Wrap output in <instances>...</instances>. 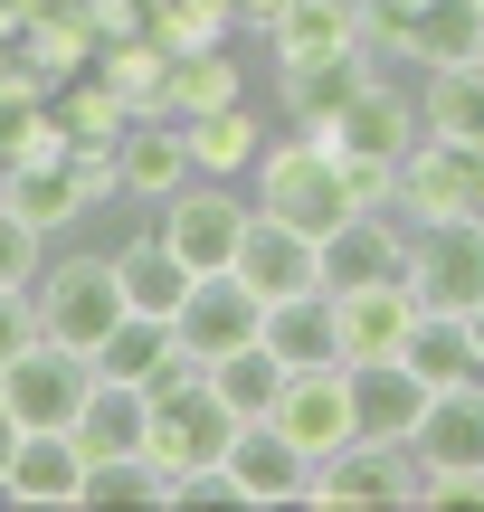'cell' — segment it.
Returning <instances> with one entry per match:
<instances>
[{
  "label": "cell",
  "mask_w": 484,
  "mask_h": 512,
  "mask_svg": "<svg viewBox=\"0 0 484 512\" xmlns=\"http://www.w3.org/2000/svg\"><path fill=\"white\" fill-rule=\"evenodd\" d=\"M257 342L276 351L285 370H333V361H342L333 294H323V285H304V294H276V304H266V323H257Z\"/></svg>",
  "instance_id": "cell-22"
},
{
  "label": "cell",
  "mask_w": 484,
  "mask_h": 512,
  "mask_svg": "<svg viewBox=\"0 0 484 512\" xmlns=\"http://www.w3.org/2000/svg\"><path fill=\"white\" fill-rule=\"evenodd\" d=\"M304 503H418V456L390 437H352L304 475Z\"/></svg>",
  "instance_id": "cell-10"
},
{
  "label": "cell",
  "mask_w": 484,
  "mask_h": 512,
  "mask_svg": "<svg viewBox=\"0 0 484 512\" xmlns=\"http://www.w3.org/2000/svg\"><path fill=\"white\" fill-rule=\"evenodd\" d=\"M219 465H228V484H238V503H304V475H314V465H304L266 418H238V427H228Z\"/></svg>",
  "instance_id": "cell-16"
},
{
  "label": "cell",
  "mask_w": 484,
  "mask_h": 512,
  "mask_svg": "<svg viewBox=\"0 0 484 512\" xmlns=\"http://www.w3.org/2000/svg\"><path fill=\"white\" fill-rule=\"evenodd\" d=\"M257 323H266V304L238 285V275H190V294H181V313H171V342H181V361H228L238 342H257Z\"/></svg>",
  "instance_id": "cell-9"
},
{
  "label": "cell",
  "mask_w": 484,
  "mask_h": 512,
  "mask_svg": "<svg viewBox=\"0 0 484 512\" xmlns=\"http://www.w3.org/2000/svg\"><path fill=\"white\" fill-rule=\"evenodd\" d=\"M10 446H19V418H10V408H0V465H10Z\"/></svg>",
  "instance_id": "cell-39"
},
{
  "label": "cell",
  "mask_w": 484,
  "mask_h": 512,
  "mask_svg": "<svg viewBox=\"0 0 484 512\" xmlns=\"http://www.w3.org/2000/svg\"><path fill=\"white\" fill-rule=\"evenodd\" d=\"M171 124H181L200 181H247L257 152H266V114L247 105V95H238V105H209V114H171Z\"/></svg>",
  "instance_id": "cell-18"
},
{
  "label": "cell",
  "mask_w": 484,
  "mask_h": 512,
  "mask_svg": "<svg viewBox=\"0 0 484 512\" xmlns=\"http://www.w3.org/2000/svg\"><path fill=\"white\" fill-rule=\"evenodd\" d=\"M247 200L276 209L285 228H304V238L323 247L352 209H380V200H390V171L352 162L333 133H304V124H295V133H266L257 171H247Z\"/></svg>",
  "instance_id": "cell-1"
},
{
  "label": "cell",
  "mask_w": 484,
  "mask_h": 512,
  "mask_svg": "<svg viewBox=\"0 0 484 512\" xmlns=\"http://www.w3.org/2000/svg\"><path fill=\"white\" fill-rule=\"evenodd\" d=\"M418 124L447 133V143H484V48L447 57V67H418Z\"/></svg>",
  "instance_id": "cell-25"
},
{
  "label": "cell",
  "mask_w": 484,
  "mask_h": 512,
  "mask_svg": "<svg viewBox=\"0 0 484 512\" xmlns=\"http://www.w3.org/2000/svg\"><path fill=\"white\" fill-rule=\"evenodd\" d=\"M228 275H238L257 304H276V294L323 285V247L304 238V228H285L276 209H247V238H238V256H228Z\"/></svg>",
  "instance_id": "cell-11"
},
{
  "label": "cell",
  "mask_w": 484,
  "mask_h": 512,
  "mask_svg": "<svg viewBox=\"0 0 484 512\" xmlns=\"http://www.w3.org/2000/svg\"><path fill=\"white\" fill-rule=\"evenodd\" d=\"M76 484H86V446L67 427H19L0 465V503H76Z\"/></svg>",
  "instance_id": "cell-17"
},
{
  "label": "cell",
  "mask_w": 484,
  "mask_h": 512,
  "mask_svg": "<svg viewBox=\"0 0 484 512\" xmlns=\"http://www.w3.org/2000/svg\"><path fill=\"white\" fill-rule=\"evenodd\" d=\"M352 48H361V0H285L266 29L276 67H314V57H352Z\"/></svg>",
  "instance_id": "cell-23"
},
{
  "label": "cell",
  "mask_w": 484,
  "mask_h": 512,
  "mask_svg": "<svg viewBox=\"0 0 484 512\" xmlns=\"http://www.w3.org/2000/svg\"><path fill=\"white\" fill-rule=\"evenodd\" d=\"M409 294L428 313H475L484 304V219H428V228H409Z\"/></svg>",
  "instance_id": "cell-6"
},
{
  "label": "cell",
  "mask_w": 484,
  "mask_h": 512,
  "mask_svg": "<svg viewBox=\"0 0 484 512\" xmlns=\"http://www.w3.org/2000/svg\"><path fill=\"white\" fill-rule=\"evenodd\" d=\"M29 313H38V342H67V351H95L114 323H124V285H114V256L105 247H67L29 275Z\"/></svg>",
  "instance_id": "cell-3"
},
{
  "label": "cell",
  "mask_w": 484,
  "mask_h": 512,
  "mask_svg": "<svg viewBox=\"0 0 484 512\" xmlns=\"http://www.w3.org/2000/svg\"><path fill=\"white\" fill-rule=\"evenodd\" d=\"M371 67H380L371 48H352V57H314V67H276L285 124H304V133H333V124H342V105H352V95L371 86Z\"/></svg>",
  "instance_id": "cell-21"
},
{
  "label": "cell",
  "mask_w": 484,
  "mask_h": 512,
  "mask_svg": "<svg viewBox=\"0 0 484 512\" xmlns=\"http://www.w3.org/2000/svg\"><path fill=\"white\" fill-rule=\"evenodd\" d=\"M209 389H219L228 418H266V408L285 399V361H276L266 342H238L228 361H209Z\"/></svg>",
  "instance_id": "cell-31"
},
{
  "label": "cell",
  "mask_w": 484,
  "mask_h": 512,
  "mask_svg": "<svg viewBox=\"0 0 484 512\" xmlns=\"http://www.w3.org/2000/svg\"><path fill=\"white\" fill-rule=\"evenodd\" d=\"M390 209L399 228L428 219H484V181H475V143H447V133H418L409 152L390 162Z\"/></svg>",
  "instance_id": "cell-4"
},
{
  "label": "cell",
  "mask_w": 484,
  "mask_h": 512,
  "mask_svg": "<svg viewBox=\"0 0 484 512\" xmlns=\"http://www.w3.org/2000/svg\"><path fill=\"white\" fill-rule=\"evenodd\" d=\"M67 437L86 446V456H133V446H143V389L95 370V389H86V408H76Z\"/></svg>",
  "instance_id": "cell-30"
},
{
  "label": "cell",
  "mask_w": 484,
  "mask_h": 512,
  "mask_svg": "<svg viewBox=\"0 0 484 512\" xmlns=\"http://www.w3.org/2000/svg\"><path fill=\"white\" fill-rule=\"evenodd\" d=\"M475 10H484V0H475Z\"/></svg>",
  "instance_id": "cell-41"
},
{
  "label": "cell",
  "mask_w": 484,
  "mask_h": 512,
  "mask_svg": "<svg viewBox=\"0 0 484 512\" xmlns=\"http://www.w3.org/2000/svg\"><path fill=\"white\" fill-rule=\"evenodd\" d=\"M399 361H409V370H418L428 389L484 380V361H475V332H466V313H428V304H418V323H409V342H399Z\"/></svg>",
  "instance_id": "cell-28"
},
{
  "label": "cell",
  "mask_w": 484,
  "mask_h": 512,
  "mask_svg": "<svg viewBox=\"0 0 484 512\" xmlns=\"http://www.w3.org/2000/svg\"><path fill=\"white\" fill-rule=\"evenodd\" d=\"M228 427H238V418L219 408V389H209L200 361H171L162 380L143 389V456H152V475H162V503H171V484H181V475L219 465Z\"/></svg>",
  "instance_id": "cell-2"
},
{
  "label": "cell",
  "mask_w": 484,
  "mask_h": 512,
  "mask_svg": "<svg viewBox=\"0 0 484 512\" xmlns=\"http://www.w3.org/2000/svg\"><path fill=\"white\" fill-rule=\"evenodd\" d=\"M409 275V228L390 209H352V219L323 238V294H352V285H390Z\"/></svg>",
  "instance_id": "cell-15"
},
{
  "label": "cell",
  "mask_w": 484,
  "mask_h": 512,
  "mask_svg": "<svg viewBox=\"0 0 484 512\" xmlns=\"http://www.w3.org/2000/svg\"><path fill=\"white\" fill-rule=\"evenodd\" d=\"M124 124H133V105L105 86L95 67H76L67 86L48 95V133H57V152H114L124 143Z\"/></svg>",
  "instance_id": "cell-24"
},
{
  "label": "cell",
  "mask_w": 484,
  "mask_h": 512,
  "mask_svg": "<svg viewBox=\"0 0 484 512\" xmlns=\"http://www.w3.org/2000/svg\"><path fill=\"white\" fill-rule=\"evenodd\" d=\"M105 256H114V285H124V304H133V313H162V323L181 313L190 266L162 247V228H133V238H124V247H105Z\"/></svg>",
  "instance_id": "cell-26"
},
{
  "label": "cell",
  "mask_w": 484,
  "mask_h": 512,
  "mask_svg": "<svg viewBox=\"0 0 484 512\" xmlns=\"http://www.w3.org/2000/svg\"><path fill=\"white\" fill-rule=\"evenodd\" d=\"M29 342H38V313H29V294H0V370H10Z\"/></svg>",
  "instance_id": "cell-37"
},
{
  "label": "cell",
  "mask_w": 484,
  "mask_h": 512,
  "mask_svg": "<svg viewBox=\"0 0 484 512\" xmlns=\"http://www.w3.org/2000/svg\"><path fill=\"white\" fill-rule=\"evenodd\" d=\"M114 181H124V200L162 209L171 190L190 181V143H181V124H171V114H133L124 143H114Z\"/></svg>",
  "instance_id": "cell-20"
},
{
  "label": "cell",
  "mask_w": 484,
  "mask_h": 512,
  "mask_svg": "<svg viewBox=\"0 0 484 512\" xmlns=\"http://www.w3.org/2000/svg\"><path fill=\"white\" fill-rule=\"evenodd\" d=\"M475 48H484V10L475 0H428V10L409 19L399 67H447V57H475Z\"/></svg>",
  "instance_id": "cell-33"
},
{
  "label": "cell",
  "mask_w": 484,
  "mask_h": 512,
  "mask_svg": "<svg viewBox=\"0 0 484 512\" xmlns=\"http://www.w3.org/2000/svg\"><path fill=\"white\" fill-rule=\"evenodd\" d=\"M19 152H57V133H48V86H0V171H10Z\"/></svg>",
  "instance_id": "cell-35"
},
{
  "label": "cell",
  "mask_w": 484,
  "mask_h": 512,
  "mask_svg": "<svg viewBox=\"0 0 484 512\" xmlns=\"http://www.w3.org/2000/svg\"><path fill=\"white\" fill-rule=\"evenodd\" d=\"M76 503H162V475H152L143 446H133V456H86V484H76Z\"/></svg>",
  "instance_id": "cell-34"
},
{
  "label": "cell",
  "mask_w": 484,
  "mask_h": 512,
  "mask_svg": "<svg viewBox=\"0 0 484 512\" xmlns=\"http://www.w3.org/2000/svg\"><path fill=\"white\" fill-rule=\"evenodd\" d=\"M247 209H257V200H247L238 181H200V171H190V181L162 200L152 228H162V247L181 256L190 275H219L228 256H238V238H247Z\"/></svg>",
  "instance_id": "cell-5"
},
{
  "label": "cell",
  "mask_w": 484,
  "mask_h": 512,
  "mask_svg": "<svg viewBox=\"0 0 484 512\" xmlns=\"http://www.w3.org/2000/svg\"><path fill=\"white\" fill-rule=\"evenodd\" d=\"M247 95V67L228 48H190L171 57V86H162V114H209V105H238Z\"/></svg>",
  "instance_id": "cell-32"
},
{
  "label": "cell",
  "mask_w": 484,
  "mask_h": 512,
  "mask_svg": "<svg viewBox=\"0 0 484 512\" xmlns=\"http://www.w3.org/2000/svg\"><path fill=\"white\" fill-rule=\"evenodd\" d=\"M466 332H475V361H484V304H475V313H466Z\"/></svg>",
  "instance_id": "cell-40"
},
{
  "label": "cell",
  "mask_w": 484,
  "mask_h": 512,
  "mask_svg": "<svg viewBox=\"0 0 484 512\" xmlns=\"http://www.w3.org/2000/svg\"><path fill=\"white\" fill-rule=\"evenodd\" d=\"M266 427H276L285 446H295L304 465H323L333 446H352L361 437V418H352V370H285V399L266 408Z\"/></svg>",
  "instance_id": "cell-7"
},
{
  "label": "cell",
  "mask_w": 484,
  "mask_h": 512,
  "mask_svg": "<svg viewBox=\"0 0 484 512\" xmlns=\"http://www.w3.org/2000/svg\"><path fill=\"white\" fill-rule=\"evenodd\" d=\"M38 266H48V228H29L10 200H0V294H29Z\"/></svg>",
  "instance_id": "cell-36"
},
{
  "label": "cell",
  "mask_w": 484,
  "mask_h": 512,
  "mask_svg": "<svg viewBox=\"0 0 484 512\" xmlns=\"http://www.w3.org/2000/svg\"><path fill=\"white\" fill-rule=\"evenodd\" d=\"M409 456H418V475H484V380L428 389V408L409 427Z\"/></svg>",
  "instance_id": "cell-12"
},
{
  "label": "cell",
  "mask_w": 484,
  "mask_h": 512,
  "mask_svg": "<svg viewBox=\"0 0 484 512\" xmlns=\"http://www.w3.org/2000/svg\"><path fill=\"white\" fill-rule=\"evenodd\" d=\"M333 323H342V370L399 361V342H409V323H418V294H409V275H390V285H352V294H333Z\"/></svg>",
  "instance_id": "cell-14"
},
{
  "label": "cell",
  "mask_w": 484,
  "mask_h": 512,
  "mask_svg": "<svg viewBox=\"0 0 484 512\" xmlns=\"http://www.w3.org/2000/svg\"><path fill=\"white\" fill-rule=\"evenodd\" d=\"M86 389H95V361L67 351V342H29L10 370H0V408H10L19 427H76Z\"/></svg>",
  "instance_id": "cell-8"
},
{
  "label": "cell",
  "mask_w": 484,
  "mask_h": 512,
  "mask_svg": "<svg viewBox=\"0 0 484 512\" xmlns=\"http://www.w3.org/2000/svg\"><path fill=\"white\" fill-rule=\"evenodd\" d=\"M276 10H285V0H228V19H238V29H257V38L276 29Z\"/></svg>",
  "instance_id": "cell-38"
},
{
  "label": "cell",
  "mask_w": 484,
  "mask_h": 512,
  "mask_svg": "<svg viewBox=\"0 0 484 512\" xmlns=\"http://www.w3.org/2000/svg\"><path fill=\"white\" fill-rule=\"evenodd\" d=\"M418 133H428V124H418V86H399V76H380V67H371V86H361L352 105H342V124H333V143L352 152V162H371V171H390L399 152L418 143Z\"/></svg>",
  "instance_id": "cell-13"
},
{
  "label": "cell",
  "mask_w": 484,
  "mask_h": 512,
  "mask_svg": "<svg viewBox=\"0 0 484 512\" xmlns=\"http://www.w3.org/2000/svg\"><path fill=\"white\" fill-rule=\"evenodd\" d=\"M0 200H10L29 228H48V238H57V228H76V219L95 209L86 181H76V152H19V162L0 171Z\"/></svg>",
  "instance_id": "cell-19"
},
{
  "label": "cell",
  "mask_w": 484,
  "mask_h": 512,
  "mask_svg": "<svg viewBox=\"0 0 484 512\" xmlns=\"http://www.w3.org/2000/svg\"><path fill=\"white\" fill-rule=\"evenodd\" d=\"M86 361L105 370V380H133V389H152L171 361H181V342H171V323H162V313H124V323H114L105 342L86 351Z\"/></svg>",
  "instance_id": "cell-29"
},
{
  "label": "cell",
  "mask_w": 484,
  "mask_h": 512,
  "mask_svg": "<svg viewBox=\"0 0 484 512\" xmlns=\"http://www.w3.org/2000/svg\"><path fill=\"white\" fill-rule=\"evenodd\" d=\"M418 408H428V380H418L409 361H371V370H352V418H361V437L409 446Z\"/></svg>",
  "instance_id": "cell-27"
}]
</instances>
